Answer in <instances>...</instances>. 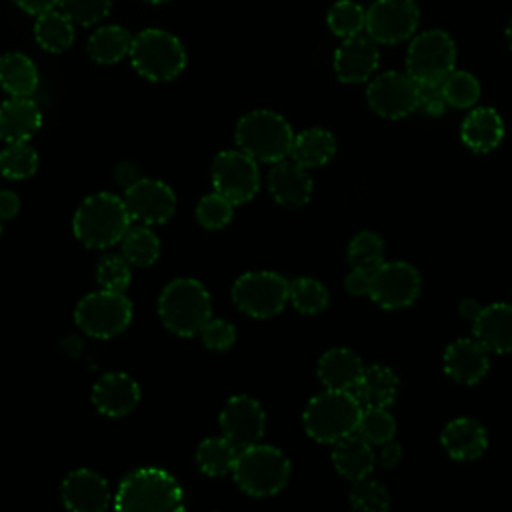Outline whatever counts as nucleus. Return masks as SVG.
I'll use <instances>...</instances> for the list:
<instances>
[{"label":"nucleus","instance_id":"1","mask_svg":"<svg viewBox=\"0 0 512 512\" xmlns=\"http://www.w3.org/2000/svg\"><path fill=\"white\" fill-rule=\"evenodd\" d=\"M112 506L132 512H176L184 508V490L168 470L142 466L120 480Z\"/></svg>","mask_w":512,"mask_h":512},{"label":"nucleus","instance_id":"2","mask_svg":"<svg viewBox=\"0 0 512 512\" xmlns=\"http://www.w3.org/2000/svg\"><path fill=\"white\" fill-rule=\"evenodd\" d=\"M132 226L124 198L112 192H96L80 202L72 216V230L88 248H108L122 240Z\"/></svg>","mask_w":512,"mask_h":512},{"label":"nucleus","instance_id":"3","mask_svg":"<svg viewBox=\"0 0 512 512\" xmlns=\"http://www.w3.org/2000/svg\"><path fill=\"white\" fill-rule=\"evenodd\" d=\"M158 316L172 334L196 336L212 318L210 292L196 278H174L160 292Z\"/></svg>","mask_w":512,"mask_h":512},{"label":"nucleus","instance_id":"4","mask_svg":"<svg viewBox=\"0 0 512 512\" xmlns=\"http://www.w3.org/2000/svg\"><path fill=\"white\" fill-rule=\"evenodd\" d=\"M362 416V404L352 390H332L312 396L302 412V424L306 434L322 444H334L336 440L356 432Z\"/></svg>","mask_w":512,"mask_h":512},{"label":"nucleus","instance_id":"5","mask_svg":"<svg viewBox=\"0 0 512 512\" xmlns=\"http://www.w3.org/2000/svg\"><path fill=\"white\" fill-rule=\"evenodd\" d=\"M288 456L270 444H252L240 448L236 464L232 468L238 488L254 498H268L278 494L290 480Z\"/></svg>","mask_w":512,"mask_h":512},{"label":"nucleus","instance_id":"6","mask_svg":"<svg viewBox=\"0 0 512 512\" xmlns=\"http://www.w3.org/2000/svg\"><path fill=\"white\" fill-rule=\"evenodd\" d=\"M236 144L258 162H280L290 156L294 132L288 120L274 110H252L236 124Z\"/></svg>","mask_w":512,"mask_h":512},{"label":"nucleus","instance_id":"7","mask_svg":"<svg viewBox=\"0 0 512 512\" xmlns=\"http://www.w3.org/2000/svg\"><path fill=\"white\" fill-rule=\"evenodd\" d=\"M134 70L152 82L174 80L188 62L186 48L168 30L144 28L132 38L128 54Z\"/></svg>","mask_w":512,"mask_h":512},{"label":"nucleus","instance_id":"8","mask_svg":"<svg viewBox=\"0 0 512 512\" xmlns=\"http://www.w3.org/2000/svg\"><path fill=\"white\" fill-rule=\"evenodd\" d=\"M232 302L252 318H272L290 300V282L272 270H250L232 284Z\"/></svg>","mask_w":512,"mask_h":512},{"label":"nucleus","instance_id":"9","mask_svg":"<svg viewBox=\"0 0 512 512\" xmlns=\"http://www.w3.org/2000/svg\"><path fill=\"white\" fill-rule=\"evenodd\" d=\"M74 320L84 334L108 340L128 328L132 320V302L124 292L100 288L86 294L76 304Z\"/></svg>","mask_w":512,"mask_h":512},{"label":"nucleus","instance_id":"10","mask_svg":"<svg viewBox=\"0 0 512 512\" xmlns=\"http://www.w3.org/2000/svg\"><path fill=\"white\" fill-rule=\"evenodd\" d=\"M456 64V44L444 30H426L412 38L406 52V72L418 84H440Z\"/></svg>","mask_w":512,"mask_h":512},{"label":"nucleus","instance_id":"11","mask_svg":"<svg viewBox=\"0 0 512 512\" xmlns=\"http://www.w3.org/2000/svg\"><path fill=\"white\" fill-rule=\"evenodd\" d=\"M212 186L234 206L252 200L260 188L258 160L244 150H222L214 156L210 168Z\"/></svg>","mask_w":512,"mask_h":512},{"label":"nucleus","instance_id":"12","mask_svg":"<svg viewBox=\"0 0 512 512\" xmlns=\"http://www.w3.org/2000/svg\"><path fill=\"white\" fill-rule=\"evenodd\" d=\"M366 100L382 118H404L418 108V82L408 72H382L370 80Z\"/></svg>","mask_w":512,"mask_h":512},{"label":"nucleus","instance_id":"13","mask_svg":"<svg viewBox=\"0 0 512 512\" xmlns=\"http://www.w3.org/2000/svg\"><path fill=\"white\" fill-rule=\"evenodd\" d=\"M420 20L416 0H374L366 10V34L378 44L408 40Z\"/></svg>","mask_w":512,"mask_h":512},{"label":"nucleus","instance_id":"14","mask_svg":"<svg viewBox=\"0 0 512 512\" xmlns=\"http://www.w3.org/2000/svg\"><path fill=\"white\" fill-rule=\"evenodd\" d=\"M422 290L420 272L402 260L382 262L374 270L370 298L384 310H400L416 302Z\"/></svg>","mask_w":512,"mask_h":512},{"label":"nucleus","instance_id":"15","mask_svg":"<svg viewBox=\"0 0 512 512\" xmlns=\"http://www.w3.org/2000/svg\"><path fill=\"white\" fill-rule=\"evenodd\" d=\"M124 202L130 218L140 224H164L176 212L174 190L158 178H138L126 186Z\"/></svg>","mask_w":512,"mask_h":512},{"label":"nucleus","instance_id":"16","mask_svg":"<svg viewBox=\"0 0 512 512\" xmlns=\"http://www.w3.org/2000/svg\"><path fill=\"white\" fill-rule=\"evenodd\" d=\"M220 430L238 448L260 442L266 430V412L260 402L246 394H236L226 400L218 416Z\"/></svg>","mask_w":512,"mask_h":512},{"label":"nucleus","instance_id":"17","mask_svg":"<svg viewBox=\"0 0 512 512\" xmlns=\"http://www.w3.org/2000/svg\"><path fill=\"white\" fill-rule=\"evenodd\" d=\"M60 498L72 512H100L110 506L114 494L102 474L78 468L64 476L60 484Z\"/></svg>","mask_w":512,"mask_h":512},{"label":"nucleus","instance_id":"18","mask_svg":"<svg viewBox=\"0 0 512 512\" xmlns=\"http://www.w3.org/2000/svg\"><path fill=\"white\" fill-rule=\"evenodd\" d=\"M380 52L378 42L368 34H356L342 38V44L334 52V72L344 84H360L372 78L378 68Z\"/></svg>","mask_w":512,"mask_h":512},{"label":"nucleus","instance_id":"19","mask_svg":"<svg viewBox=\"0 0 512 512\" xmlns=\"http://www.w3.org/2000/svg\"><path fill=\"white\" fill-rule=\"evenodd\" d=\"M140 384L126 372H106L92 386L94 408L108 418L130 414L140 402Z\"/></svg>","mask_w":512,"mask_h":512},{"label":"nucleus","instance_id":"20","mask_svg":"<svg viewBox=\"0 0 512 512\" xmlns=\"http://www.w3.org/2000/svg\"><path fill=\"white\" fill-rule=\"evenodd\" d=\"M444 372L458 384H478L490 368L488 350L472 336L450 342L442 356Z\"/></svg>","mask_w":512,"mask_h":512},{"label":"nucleus","instance_id":"21","mask_svg":"<svg viewBox=\"0 0 512 512\" xmlns=\"http://www.w3.org/2000/svg\"><path fill=\"white\" fill-rule=\"evenodd\" d=\"M312 190L314 182L308 168L300 166L292 158L274 162L268 174V192L276 204L286 208H302L310 202Z\"/></svg>","mask_w":512,"mask_h":512},{"label":"nucleus","instance_id":"22","mask_svg":"<svg viewBox=\"0 0 512 512\" xmlns=\"http://www.w3.org/2000/svg\"><path fill=\"white\" fill-rule=\"evenodd\" d=\"M472 336L494 354L512 352V304L492 302L482 306L472 320Z\"/></svg>","mask_w":512,"mask_h":512},{"label":"nucleus","instance_id":"23","mask_svg":"<svg viewBox=\"0 0 512 512\" xmlns=\"http://www.w3.org/2000/svg\"><path fill=\"white\" fill-rule=\"evenodd\" d=\"M440 444L450 458L470 462L486 452L488 432L478 420L470 416H458L442 428Z\"/></svg>","mask_w":512,"mask_h":512},{"label":"nucleus","instance_id":"24","mask_svg":"<svg viewBox=\"0 0 512 512\" xmlns=\"http://www.w3.org/2000/svg\"><path fill=\"white\" fill-rule=\"evenodd\" d=\"M504 138V120L490 106L472 108L460 124V140L478 154L494 150Z\"/></svg>","mask_w":512,"mask_h":512},{"label":"nucleus","instance_id":"25","mask_svg":"<svg viewBox=\"0 0 512 512\" xmlns=\"http://www.w3.org/2000/svg\"><path fill=\"white\" fill-rule=\"evenodd\" d=\"M364 372L362 358L344 346H336L326 350L316 364L318 380L324 384V388L332 390H352L358 382V378Z\"/></svg>","mask_w":512,"mask_h":512},{"label":"nucleus","instance_id":"26","mask_svg":"<svg viewBox=\"0 0 512 512\" xmlns=\"http://www.w3.org/2000/svg\"><path fill=\"white\" fill-rule=\"evenodd\" d=\"M40 126L42 112L30 96H10L0 104V138L4 142L30 140Z\"/></svg>","mask_w":512,"mask_h":512},{"label":"nucleus","instance_id":"27","mask_svg":"<svg viewBox=\"0 0 512 512\" xmlns=\"http://www.w3.org/2000/svg\"><path fill=\"white\" fill-rule=\"evenodd\" d=\"M332 464L342 478L354 482L370 476V472L376 466V454L370 442H366L362 436L352 432L334 442Z\"/></svg>","mask_w":512,"mask_h":512},{"label":"nucleus","instance_id":"28","mask_svg":"<svg viewBox=\"0 0 512 512\" xmlns=\"http://www.w3.org/2000/svg\"><path fill=\"white\" fill-rule=\"evenodd\" d=\"M352 392L362 408H388L398 394V376L384 364L364 366Z\"/></svg>","mask_w":512,"mask_h":512},{"label":"nucleus","instance_id":"29","mask_svg":"<svg viewBox=\"0 0 512 512\" xmlns=\"http://www.w3.org/2000/svg\"><path fill=\"white\" fill-rule=\"evenodd\" d=\"M336 154V138L332 132L320 126L306 128L294 134L290 158L304 168H318L332 160Z\"/></svg>","mask_w":512,"mask_h":512},{"label":"nucleus","instance_id":"30","mask_svg":"<svg viewBox=\"0 0 512 512\" xmlns=\"http://www.w3.org/2000/svg\"><path fill=\"white\" fill-rule=\"evenodd\" d=\"M0 86L8 96L28 98L38 88V68L22 52H6L0 56Z\"/></svg>","mask_w":512,"mask_h":512},{"label":"nucleus","instance_id":"31","mask_svg":"<svg viewBox=\"0 0 512 512\" xmlns=\"http://www.w3.org/2000/svg\"><path fill=\"white\" fill-rule=\"evenodd\" d=\"M132 34L120 24L96 28L86 44L88 56L98 64H116L130 54Z\"/></svg>","mask_w":512,"mask_h":512},{"label":"nucleus","instance_id":"32","mask_svg":"<svg viewBox=\"0 0 512 512\" xmlns=\"http://www.w3.org/2000/svg\"><path fill=\"white\" fill-rule=\"evenodd\" d=\"M238 452L240 448L224 434L208 436L196 446L194 460L198 470L206 476H226L228 472H232Z\"/></svg>","mask_w":512,"mask_h":512},{"label":"nucleus","instance_id":"33","mask_svg":"<svg viewBox=\"0 0 512 512\" xmlns=\"http://www.w3.org/2000/svg\"><path fill=\"white\" fill-rule=\"evenodd\" d=\"M34 38L46 52H64L74 42V22L62 10H48L36 16Z\"/></svg>","mask_w":512,"mask_h":512},{"label":"nucleus","instance_id":"34","mask_svg":"<svg viewBox=\"0 0 512 512\" xmlns=\"http://www.w3.org/2000/svg\"><path fill=\"white\" fill-rule=\"evenodd\" d=\"M122 256L136 268L152 266L160 256V240L148 224H136L126 230L120 240Z\"/></svg>","mask_w":512,"mask_h":512},{"label":"nucleus","instance_id":"35","mask_svg":"<svg viewBox=\"0 0 512 512\" xmlns=\"http://www.w3.org/2000/svg\"><path fill=\"white\" fill-rule=\"evenodd\" d=\"M40 158L38 152L28 140L22 142H6L0 150V174L10 180L30 178L38 170Z\"/></svg>","mask_w":512,"mask_h":512},{"label":"nucleus","instance_id":"36","mask_svg":"<svg viewBox=\"0 0 512 512\" xmlns=\"http://www.w3.org/2000/svg\"><path fill=\"white\" fill-rule=\"evenodd\" d=\"M290 302L302 314H318L330 302L328 288L310 276H300L290 282Z\"/></svg>","mask_w":512,"mask_h":512},{"label":"nucleus","instance_id":"37","mask_svg":"<svg viewBox=\"0 0 512 512\" xmlns=\"http://www.w3.org/2000/svg\"><path fill=\"white\" fill-rule=\"evenodd\" d=\"M346 258L350 266L356 268H378L384 262V240L372 230H362L354 234L346 248Z\"/></svg>","mask_w":512,"mask_h":512},{"label":"nucleus","instance_id":"38","mask_svg":"<svg viewBox=\"0 0 512 512\" xmlns=\"http://www.w3.org/2000/svg\"><path fill=\"white\" fill-rule=\"evenodd\" d=\"M328 28L340 38L356 36L366 26V10L354 0H338L326 14Z\"/></svg>","mask_w":512,"mask_h":512},{"label":"nucleus","instance_id":"39","mask_svg":"<svg viewBox=\"0 0 512 512\" xmlns=\"http://www.w3.org/2000/svg\"><path fill=\"white\" fill-rule=\"evenodd\" d=\"M442 92L448 106L472 108L480 98V82L466 70H452L442 80Z\"/></svg>","mask_w":512,"mask_h":512},{"label":"nucleus","instance_id":"40","mask_svg":"<svg viewBox=\"0 0 512 512\" xmlns=\"http://www.w3.org/2000/svg\"><path fill=\"white\" fill-rule=\"evenodd\" d=\"M356 434L372 446H382L394 438L396 420L388 412V408H362Z\"/></svg>","mask_w":512,"mask_h":512},{"label":"nucleus","instance_id":"41","mask_svg":"<svg viewBox=\"0 0 512 512\" xmlns=\"http://www.w3.org/2000/svg\"><path fill=\"white\" fill-rule=\"evenodd\" d=\"M350 506L364 512H386L390 508V494L384 484L370 476L354 480L348 492Z\"/></svg>","mask_w":512,"mask_h":512},{"label":"nucleus","instance_id":"42","mask_svg":"<svg viewBox=\"0 0 512 512\" xmlns=\"http://www.w3.org/2000/svg\"><path fill=\"white\" fill-rule=\"evenodd\" d=\"M234 216V204L220 192H210L202 196L196 204V220L206 230H220L230 224Z\"/></svg>","mask_w":512,"mask_h":512},{"label":"nucleus","instance_id":"43","mask_svg":"<svg viewBox=\"0 0 512 512\" xmlns=\"http://www.w3.org/2000/svg\"><path fill=\"white\" fill-rule=\"evenodd\" d=\"M132 280V264L122 254H106L98 260L96 282L104 290L126 292Z\"/></svg>","mask_w":512,"mask_h":512},{"label":"nucleus","instance_id":"44","mask_svg":"<svg viewBox=\"0 0 512 512\" xmlns=\"http://www.w3.org/2000/svg\"><path fill=\"white\" fill-rule=\"evenodd\" d=\"M58 8L80 26H92L110 12V0H60Z\"/></svg>","mask_w":512,"mask_h":512},{"label":"nucleus","instance_id":"45","mask_svg":"<svg viewBox=\"0 0 512 512\" xmlns=\"http://www.w3.org/2000/svg\"><path fill=\"white\" fill-rule=\"evenodd\" d=\"M200 338L208 350L224 352L234 344L236 328H234V324H230L224 318H210L204 324V328L200 330Z\"/></svg>","mask_w":512,"mask_h":512},{"label":"nucleus","instance_id":"46","mask_svg":"<svg viewBox=\"0 0 512 512\" xmlns=\"http://www.w3.org/2000/svg\"><path fill=\"white\" fill-rule=\"evenodd\" d=\"M448 102L442 92V82L440 84H418V108L426 116H442L446 110Z\"/></svg>","mask_w":512,"mask_h":512},{"label":"nucleus","instance_id":"47","mask_svg":"<svg viewBox=\"0 0 512 512\" xmlns=\"http://www.w3.org/2000/svg\"><path fill=\"white\" fill-rule=\"evenodd\" d=\"M374 270L352 266V270L344 278L346 292L352 294V296H368L370 288H372V280H374Z\"/></svg>","mask_w":512,"mask_h":512},{"label":"nucleus","instance_id":"48","mask_svg":"<svg viewBox=\"0 0 512 512\" xmlns=\"http://www.w3.org/2000/svg\"><path fill=\"white\" fill-rule=\"evenodd\" d=\"M20 210V198L12 190H0V220H10Z\"/></svg>","mask_w":512,"mask_h":512},{"label":"nucleus","instance_id":"49","mask_svg":"<svg viewBox=\"0 0 512 512\" xmlns=\"http://www.w3.org/2000/svg\"><path fill=\"white\" fill-rule=\"evenodd\" d=\"M20 10H24L26 14H32V16H40L48 10H54L60 0H12Z\"/></svg>","mask_w":512,"mask_h":512},{"label":"nucleus","instance_id":"50","mask_svg":"<svg viewBox=\"0 0 512 512\" xmlns=\"http://www.w3.org/2000/svg\"><path fill=\"white\" fill-rule=\"evenodd\" d=\"M402 458V446L396 444V442H386L380 446V454H378V460H380V466L382 468H394L398 464V460Z\"/></svg>","mask_w":512,"mask_h":512},{"label":"nucleus","instance_id":"51","mask_svg":"<svg viewBox=\"0 0 512 512\" xmlns=\"http://www.w3.org/2000/svg\"><path fill=\"white\" fill-rule=\"evenodd\" d=\"M480 310H482V306H480V302L474 300V298H464V300H460V304H458V314H460L464 320H470V322L480 314Z\"/></svg>","mask_w":512,"mask_h":512},{"label":"nucleus","instance_id":"52","mask_svg":"<svg viewBox=\"0 0 512 512\" xmlns=\"http://www.w3.org/2000/svg\"><path fill=\"white\" fill-rule=\"evenodd\" d=\"M116 180L122 182L124 186H130L134 180H138V170L132 164L124 162L116 168Z\"/></svg>","mask_w":512,"mask_h":512},{"label":"nucleus","instance_id":"53","mask_svg":"<svg viewBox=\"0 0 512 512\" xmlns=\"http://www.w3.org/2000/svg\"><path fill=\"white\" fill-rule=\"evenodd\" d=\"M504 34H506V42H508V46H510V50H512V18L508 20Z\"/></svg>","mask_w":512,"mask_h":512},{"label":"nucleus","instance_id":"54","mask_svg":"<svg viewBox=\"0 0 512 512\" xmlns=\"http://www.w3.org/2000/svg\"><path fill=\"white\" fill-rule=\"evenodd\" d=\"M146 2H150V4H162V2H168V0H146Z\"/></svg>","mask_w":512,"mask_h":512},{"label":"nucleus","instance_id":"55","mask_svg":"<svg viewBox=\"0 0 512 512\" xmlns=\"http://www.w3.org/2000/svg\"><path fill=\"white\" fill-rule=\"evenodd\" d=\"M0 236H2V220H0Z\"/></svg>","mask_w":512,"mask_h":512}]
</instances>
